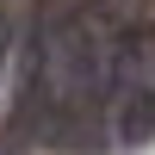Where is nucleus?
Masks as SVG:
<instances>
[{"instance_id": "1", "label": "nucleus", "mask_w": 155, "mask_h": 155, "mask_svg": "<svg viewBox=\"0 0 155 155\" xmlns=\"http://www.w3.org/2000/svg\"><path fill=\"white\" fill-rule=\"evenodd\" d=\"M112 87H118V143H149L155 137V81H130L124 68H112Z\"/></svg>"}]
</instances>
